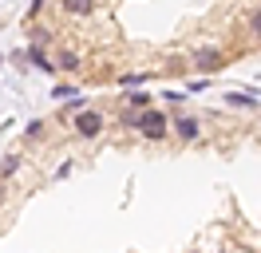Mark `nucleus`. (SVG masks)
<instances>
[{
  "label": "nucleus",
  "instance_id": "obj_15",
  "mask_svg": "<svg viewBox=\"0 0 261 253\" xmlns=\"http://www.w3.org/2000/svg\"><path fill=\"white\" fill-rule=\"evenodd\" d=\"M249 32H253V36H261V12L249 16Z\"/></svg>",
  "mask_w": 261,
  "mask_h": 253
},
{
  "label": "nucleus",
  "instance_id": "obj_10",
  "mask_svg": "<svg viewBox=\"0 0 261 253\" xmlns=\"http://www.w3.org/2000/svg\"><path fill=\"white\" fill-rule=\"evenodd\" d=\"M71 95H80L75 87H67V83H60V87H51V99H60V103H67Z\"/></svg>",
  "mask_w": 261,
  "mask_h": 253
},
{
  "label": "nucleus",
  "instance_id": "obj_2",
  "mask_svg": "<svg viewBox=\"0 0 261 253\" xmlns=\"http://www.w3.org/2000/svg\"><path fill=\"white\" fill-rule=\"evenodd\" d=\"M190 63H194V71H202V75H214V71L226 67V52L222 47H198L194 56H190Z\"/></svg>",
  "mask_w": 261,
  "mask_h": 253
},
{
  "label": "nucleus",
  "instance_id": "obj_17",
  "mask_svg": "<svg viewBox=\"0 0 261 253\" xmlns=\"http://www.w3.org/2000/svg\"><path fill=\"white\" fill-rule=\"evenodd\" d=\"M0 202H4V178H0Z\"/></svg>",
  "mask_w": 261,
  "mask_h": 253
},
{
  "label": "nucleus",
  "instance_id": "obj_13",
  "mask_svg": "<svg viewBox=\"0 0 261 253\" xmlns=\"http://www.w3.org/2000/svg\"><path fill=\"white\" fill-rule=\"evenodd\" d=\"M16 170H20V158L12 155V158H8V162H4V166H0V178H12V174H16Z\"/></svg>",
  "mask_w": 261,
  "mask_h": 253
},
{
  "label": "nucleus",
  "instance_id": "obj_3",
  "mask_svg": "<svg viewBox=\"0 0 261 253\" xmlns=\"http://www.w3.org/2000/svg\"><path fill=\"white\" fill-rule=\"evenodd\" d=\"M71 127H75V135H80V139H95L99 131H103V115L83 107V111H75V123H71Z\"/></svg>",
  "mask_w": 261,
  "mask_h": 253
},
{
  "label": "nucleus",
  "instance_id": "obj_8",
  "mask_svg": "<svg viewBox=\"0 0 261 253\" xmlns=\"http://www.w3.org/2000/svg\"><path fill=\"white\" fill-rule=\"evenodd\" d=\"M123 99H127V103H130L135 111H147V107H150V95L143 91V87H135V91H130V95H123Z\"/></svg>",
  "mask_w": 261,
  "mask_h": 253
},
{
  "label": "nucleus",
  "instance_id": "obj_1",
  "mask_svg": "<svg viewBox=\"0 0 261 253\" xmlns=\"http://www.w3.org/2000/svg\"><path fill=\"white\" fill-rule=\"evenodd\" d=\"M135 131H139L143 139H150V142H163L166 135H170V119H166L163 111L147 107V111H139V115H135Z\"/></svg>",
  "mask_w": 261,
  "mask_h": 253
},
{
  "label": "nucleus",
  "instance_id": "obj_11",
  "mask_svg": "<svg viewBox=\"0 0 261 253\" xmlns=\"http://www.w3.org/2000/svg\"><path fill=\"white\" fill-rule=\"evenodd\" d=\"M226 103H233V107H257L253 95H226Z\"/></svg>",
  "mask_w": 261,
  "mask_h": 253
},
{
  "label": "nucleus",
  "instance_id": "obj_4",
  "mask_svg": "<svg viewBox=\"0 0 261 253\" xmlns=\"http://www.w3.org/2000/svg\"><path fill=\"white\" fill-rule=\"evenodd\" d=\"M174 135H178V139H186V142H194L198 135H202V123H198L194 115H182L178 123H174Z\"/></svg>",
  "mask_w": 261,
  "mask_h": 253
},
{
  "label": "nucleus",
  "instance_id": "obj_14",
  "mask_svg": "<svg viewBox=\"0 0 261 253\" xmlns=\"http://www.w3.org/2000/svg\"><path fill=\"white\" fill-rule=\"evenodd\" d=\"M48 36H51L48 28H32V47H44V44H48Z\"/></svg>",
  "mask_w": 261,
  "mask_h": 253
},
{
  "label": "nucleus",
  "instance_id": "obj_6",
  "mask_svg": "<svg viewBox=\"0 0 261 253\" xmlns=\"http://www.w3.org/2000/svg\"><path fill=\"white\" fill-rule=\"evenodd\" d=\"M80 52H71V47H64L60 56H56V71H80Z\"/></svg>",
  "mask_w": 261,
  "mask_h": 253
},
{
  "label": "nucleus",
  "instance_id": "obj_12",
  "mask_svg": "<svg viewBox=\"0 0 261 253\" xmlns=\"http://www.w3.org/2000/svg\"><path fill=\"white\" fill-rule=\"evenodd\" d=\"M44 127H48L44 119H32V123L24 127V135H28V139H40V135H44Z\"/></svg>",
  "mask_w": 261,
  "mask_h": 253
},
{
  "label": "nucleus",
  "instance_id": "obj_9",
  "mask_svg": "<svg viewBox=\"0 0 261 253\" xmlns=\"http://www.w3.org/2000/svg\"><path fill=\"white\" fill-rule=\"evenodd\" d=\"M143 83H147V75H143V71H127V75H119V87H143Z\"/></svg>",
  "mask_w": 261,
  "mask_h": 253
},
{
  "label": "nucleus",
  "instance_id": "obj_5",
  "mask_svg": "<svg viewBox=\"0 0 261 253\" xmlns=\"http://www.w3.org/2000/svg\"><path fill=\"white\" fill-rule=\"evenodd\" d=\"M24 60L32 63L36 71H48V75H51V71H56V63H51L48 56H44V47H28V52H24Z\"/></svg>",
  "mask_w": 261,
  "mask_h": 253
},
{
  "label": "nucleus",
  "instance_id": "obj_7",
  "mask_svg": "<svg viewBox=\"0 0 261 253\" xmlns=\"http://www.w3.org/2000/svg\"><path fill=\"white\" fill-rule=\"evenodd\" d=\"M60 4H64V12H67V16H91L99 0H60Z\"/></svg>",
  "mask_w": 261,
  "mask_h": 253
},
{
  "label": "nucleus",
  "instance_id": "obj_16",
  "mask_svg": "<svg viewBox=\"0 0 261 253\" xmlns=\"http://www.w3.org/2000/svg\"><path fill=\"white\" fill-rule=\"evenodd\" d=\"M44 4H48V0H32V16L40 12V8H44Z\"/></svg>",
  "mask_w": 261,
  "mask_h": 253
}]
</instances>
